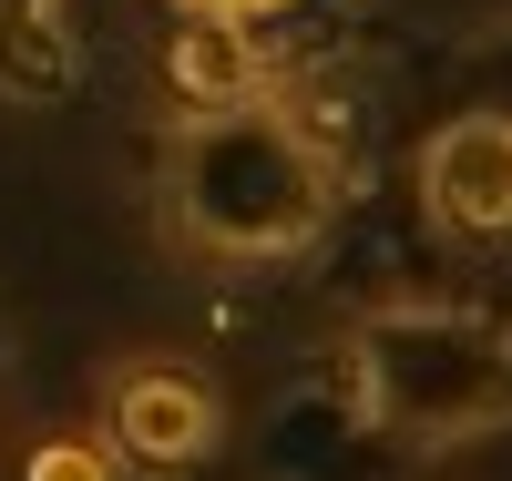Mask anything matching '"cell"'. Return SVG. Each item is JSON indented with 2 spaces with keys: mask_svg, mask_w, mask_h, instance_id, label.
<instances>
[{
  "mask_svg": "<svg viewBox=\"0 0 512 481\" xmlns=\"http://www.w3.org/2000/svg\"><path fill=\"white\" fill-rule=\"evenodd\" d=\"M154 205L195 267H297L338 215V154L287 93H246L216 113H175Z\"/></svg>",
  "mask_w": 512,
  "mask_h": 481,
  "instance_id": "6da1fadb",
  "label": "cell"
},
{
  "mask_svg": "<svg viewBox=\"0 0 512 481\" xmlns=\"http://www.w3.org/2000/svg\"><path fill=\"white\" fill-rule=\"evenodd\" d=\"M359 400L390 441H482V430H512V338L472 308H379L359 338Z\"/></svg>",
  "mask_w": 512,
  "mask_h": 481,
  "instance_id": "7a4b0ae2",
  "label": "cell"
},
{
  "mask_svg": "<svg viewBox=\"0 0 512 481\" xmlns=\"http://www.w3.org/2000/svg\"><path fill=\"white\" fill-rule=\"evenodd\" d=\"M93 430L113 441L123 471H205L226 451V389L175 348H134V359H103Z\"/></svg>",
  "mask_w": 512,
  "mask_h": 481,
  "instance_id": "3957f363",
  "label": "cell"
},
{
  "mask_svg": "<svg viewBox=\"0 0 512 481\" xmlns=\"http://www.w3.org/2000/svg\"><path fill=\"white\" fill-rule=\"evenodd\" d=\"M420 215L441 236H512V113H451L420 144Z\"/></svg>",
  "mask_w": 512,
  "mask_h": 481,
  "instance_id": "277c9868",
  "label": "cell"
},
{
  "mask_svg": "<svg viewBox=\"0 0 512 481\" xmlns=\"http://www.w3.org/2000/svg\"><path fill=\"white\" fill-rule=\"evenodd\" d=\"M256 21H205V11H175V41H164V93L175 113H216V103H246L267 93V72L246 52Z\"/></svg>",
  "mask_w": 512,
  "mask_h": 481,
  "instance_id": "5b68a950",
  "label": "cell"
},
{
  "mask_svg": "<svg viewBox=\"0 0 512 481\" xmlns=\"http://www.w3.org/2000/svg\"><path fill=\"white\" fill-rule=\"evenodd\" d=\"M21 481H123V461H113L103 430L82 420V430H41V441L21 451Z\"/></svg>",
  "mask_w": 512,
  "mask_h": 481,
  "instance_id": "8992f818",
  "label": "cell"
},
{
  "mask_svg": "<svg viewBox=\"0 0 512 481\" xmlns=\"http://www.w3.org/2000/svg\"><path fill=\"white\" fill-rule=\"evenodd\" d=\"M175 11H205V21H267V11H297V0H175Z\"/></svg>",
  "mask_w": 512,
  "mask_h": 481,
  "instance_id": "52a82bcc",
  "label": "cell"
},
{
  "mask_svg": "<svg viewBox=\"0 0 512 481\" xmlns=\"http://www.w3.org/2000/svg\"><path fill=\"white\" fill-rule=\"evenodd\" d=\"M0 21H62V0H0Z\"/></svg>",
  "mask_w": 512,
  "mask_h": 481,
  "instance_id": "ba28073f",
  "label": "cell"
},
{
  "mask_svg": "<svg viewBox=\"0 0 512 481\" xmlns=\"http://www.w3.org/2000/svg\"><path fill=\"white\" fill-rule=\"evenodd\" d=\"M11 379H21V348H11V328H0V400H11Z\"/></svg>",
  "mask_w": 512,
  "mask_h": 481,
  "instance_id": "9c48e42d",
  "label": "cell"
}]
</instances>
